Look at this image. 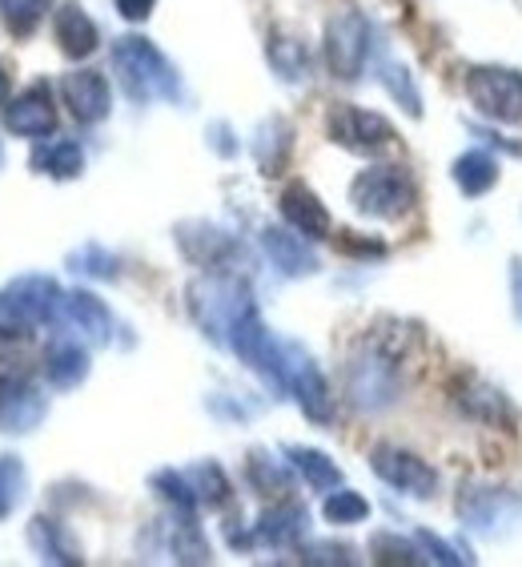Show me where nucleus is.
Segmentation results:
<instances>
[{
    "instance_id": "f257e3e1",
    "label": "nucleus",
    "mask_w": 522,
    "mask_h": 567,
    "mask_svg": "<svg viewBox=\"0 0 522 567\" xmlns=\"http://www.w3.org/2000/svg\"><path fill=\"white\" fill-rule=\"evenodd\" d=\"M113 65L121 73V85L129 89V97H177V73L145 37H121L113 44Z\"/></svg>"
},
{
    "instance_id": "f03ea898",
    "label": "nucleus",
    "mask_w": 522,
    "mask_h": 567,
    "mask_svg": "<svg viewBox=\"0 0 522 567\" xmlns=\"http://www.w3.org/2000/svg\"><path fill=\"white\" fill-rule=\"evenodd\" d=\"M349 202L358 214L378 221H398L410 214L414 206V182L403 165H374V169H362L349 186Z\"/></svg>"
},
{
    "instance_id": "7ed1b4c3",
    "label": "nucleus",
    "mask_w": 522,
    "mask_h": 567,
    "mask_svg": "<svg viewBox=\"0 0 522 567\" xmlns=\"http://www.w3.org/2000/svg\"><path fill=\"white\" fill-rule=\"evenodd\" d=\"M346 394L362 411H382L398 399V362L378 347H366L346 367Z\"/></svg>"
},
{
    "instance_id": "20e7f679",
    "label": "nucleus",
    "mask_w": 522,
    "mask_h": 567,
    "mask_svg": "<svg viewBox=\"0 0 522 567\" xmlns=\"http://www.w3.org/2000/svg\"><path fill=\"white\" fill-rule=\"evenodd\" d=\"M189 306H194L197 322L206 327V334H229V327L250 310V286L238 282L233 274H213L206 282H197L189 290Z\"/></svg>"
},
{
    "instance_id": "39448f33",
    "label": "nucleus",
    "mask_w": 522,
    "mask_h": 567,
    "mask_svg": "<svg viewBox=\"0 0 522 567\" xmlns=\"http://www.w3.org/2000/svg\"><path fill=\"white\" fill-rule=\"evenodd\" d=\"M44 411V391L24 367H9L0 362V431L9 435H29L33 426H41Z\"/></svg>"
},
{
    "instance_id": "423d86ee",
    "label": "nucleus",
    "mask_w": 522,
    "mask_h": 567,
    "mask_svg": "<svg viewBox=\"0 0 522 567\" xmlns=\"http://www.w3.org/2000/svg\"><path fill=\"white\" fill-rule=\"evenodd\" d=\"M282 362H285V391L297 399L302 415L317 426L334 423V391H330L326 374L317 371V362L297 347H282Z\"/></svg>"
},
{
    "instance_id": "0eeeda50",
    "label": "nucleus",
    "mask_w": 522,
    "mask_h": 567,
    "mask_svg": "<svg viewBox=\"0 0 522 567\" xmlns=\"http://www.w3.org/2000/svg\"><path fill=\"white\" fill-rule=\"evenodd\" d=\"M370 471L378 475L386 487L414 499H430L438 492V471L426 463L422 455H414L406 447H394V443H378L370 451Z\"/></svg>"
},
{
    "instance_id": "6e6552de",
    "label": "nucleus",
    "mask_w": 522,
    "mask_h": 567,
    "mask_svg": "<svg viewBox=\"0 0 522 567\" xmlns=\"http://www.w3.org/2000/svg\"><path fill=\"white\" fill-rule=\"evenodd\" d=\"M4 130L12 137H29V142H44L56 133V105H53V89L44 81L24 85L17 97L9 101L4 110Z\"/></svg>"
},
{
    "instance_id": "1a4fd4ad",
    "label": "nucleus",
    "mask_w": 522,
    "mask_h": 567,
    "mask_svg": "<svg viewBox=\"0 0 522 567\" xmlns=\"http://www.w3.org/2000/svg\"><path fill=\"white\" fill-rule=\"evenodd\" d=\"M366 49H370V29H366V21H362L358 12H337L326 29L330 69H334L337 76L354 81L362 61H366Z\"/></svg>"
},
{
    "instance_id": "9d476101",
    "label": "nucleus",
    "mask_w": 522,
    "mask_h": 567,
    "mask_svg": "<svg viewBox=\"0 0 522 567\" xmlns=\"http://www.w3.org/2000/svg\"><path fill=\"white\" fill-rule=\"evenodd\" d=\"M330 137L354 153H378L382 145L394 142V130L378 113L354 110V105H337V110L330 113Z\"/></svg>"
},
{
    "instance_id": "9b49d317",
    "label": "nucleus",
    "mask_w": 522,
    "mask_h": 567,
    "mask_svg": "<svg viewBox=\"0 0 522 567\" xmlns=\"http://www.w3.org/2000/svg\"><path fill=\"white\" fill-rule=\"evenodd\" d=\"M61 322L73 327V334L88 347H109L113 339V315L109 306L101 302L97 295L88 290H69L65 306H61Z\"/></svg>"
},
{
    "instance_id": "f8f14e48",
    "label": "nucleus",
    "mask_w": 522,
    "mask_h": 567,
    "mask_svg": "<svg viewBox=\"0 0 522 567\" xmlns=\"http://www.w3.org/2000/svg\"><path fill=\"white\" fill-rule=\"evenodd\" d=\"M61 93H65V105L81 125H97V121L109 117V81L97 73V69H81V73H69L61 81Z\"/></svg>"
},
{
    "instance_id": "ddd939ff",
    "label": "nucleus",
    "mask_w": 522,
    "mask_h": 567,
    "mask_svg": "<svg viewBox=\"0 0 522 567\" xmlns=\"http://www.w3.org/2000/svg\"><path fill=\"white\" fill-rule=\"evenodd\" d=\"M12 298L29 310L36 327H53L61 322V306H65V290L49 278V274H21V278H12L9 282Z\"/></svg>"
},
{
    "instance_id": "4468645a",
    "label": "nucleus",
    "mask_w": 522,
    "mask_h": 567,
    "mask_svg": "<svg viewBox=\"0 0 522 567\" xmlns=\"http://www.w3.org/2000/svg\"><path fill=\"white\" fill-rule=\"evenodd\" d=\"M282 218H285V226L297 229L302 238H330V229H334L330 209L322 206V197L310 186H302V182L282 189Z\"/></svg>"
},
{
    "instance_id": "2eb2a0df",
    "label": "nucleus",
    "mask_w": 522,
    "mask_h": 567,
    "mask_svg": "<svg viewBox=\"0 0 522 567\" xmlns=\"http://www.w3.org/2000/svg\"><path fill=\"white\" fill-rule=\"evenodd\" d=\"M177 246L186 250L189 262L206 266V270H221L238 254V241L221 234V229L206 226V221H189V226L177 229Z\"/></svg>"
},
{
    "instance_id": "dca6fc26",
    "label": "nucleus",
    "mask_w": 522,
    "mask_h": 567,
    "mask_svg": "<svg viewBox=\"0 0 522 567\" xmlns=\"http://www.w3.org/2000/svg\"><path fill=\"white\" fill-rule=\"evenodd\" d=\"M53 37H56V49L65 56H73V61H85L88 53H97V24L88 21V12L76 4V0H69V4H61V9L53 12Z\"/></svg>"
},
{
    "instance_id": "f3484780",
    "label": "nucleus",
    "mask_w": 522,
    "mask_h": 567,
    "mask_svg": "<svg viewBox=\"0 0 522 567\" xmlns=\"http://www.w3.org/2000/svg\"><path fill=\"white\" fill-rule=\"evenodd\" d=\"M305 241L310 238H302L297 229L290 234V229L270 226L265 234H261V246H265V254H270V262L278 266L285 278H310V274H317V258Z\"/></svg>"
},
{
    "instance_id": "a211bd4d",
    "label": "nucleus",
    "mask_w": 522,
    "mask_h": 567,
    "mask_svg": "<svg viewBox=\"0 0 522 567\" xmlns=\"http://www.w3.org/2000/svg\"><path fill=\"white\" fill-rule=\"evenodd\" d=\"M305 527H310V512H305L297 499H285L282 495L273 507H265L253 539H258V544H270V547H294L305 535Z\"/></svg>"
},
{
    "instance_id": "6ab92c4d",
    "label": "nucleus",
    "mask_w": 522,
    "mask_h": 567,
    "mask_svg": "<svg viewBox=\"0 0 522 567\" xmlns=\"http://www.w3.org/2000/svg\"><path fill=\"white\" fill-rule=\"evenodd\" d=\"M29 547L36 551V559L41 564H81V544L73 539V532H69L61 519H53V515H36L33 524H29Z\"/></svg>"
},
{
    "instance_id": "aec40b11",
    "label": "nucleus",
    "mask_w": 522,
    "mask_h": 567,
    "mask_svg": "<svg viewBox=\"0 0 522 567\" xmlns=\"http://www.w3.org/2000/svg\"><path fill=\"white\" fill-rule=\"evenodd\" d=\"M41 371L53 391H73V386H81L88 379V350L81 342H53V347L44 350Z\"/></svg>"
},
{
    "instance_id": "412c9836",
    "label": "nucleus",
    "mask_w": 522,
    "mask_h": 567,
    "mask_svg": "<svg viewBox=\"0 0 522 567\" xmlns=\"http://www.w3.org/2000/svg\"><path fill=\"white\" fill-rule=\"evenodd\" d=\"M33 169L44 177H53V182H73L85 169V153H81V145L73 137H49L44 145H36Z\"/></svg>"
},
{
    "instance_id": "4be33fe9",
    "label": "nucleus",
    "mask_w": 522,
    "mask_h": 567,
    "mask_svg": "<svg viewBox=\"0 0 522 567\" xmlns=\"http://www.w3.org/2000/svg\"><path fill=\"white\" fill-rule=\"evenodd\" d=\"M290 455V467L310 483V492H334L337 483H342V467H337L334 458L326 451L317 447H285Z\"/></svg>"
},
{
    "instance_id": "5701e85b",
    "label": "nucleus",
    "mask_w": 522,
    "mask_h": 567,
    "mask_svg": "<svg viewBox=\"0 0 522 567\" xmlns=\"http://www.w3.org/2000/svg\"><path fill=\"white\" fill-rule=\"evenodd\" d=\"M246 480H250L253 492L278 495V499L294 487V475H290V467H282V463H278L273 455H265V451H250V458H246Z\"/></svg>"
},
{
    "instance_id": "b1692460",
    "label": "nucleus",
    "mask_w": 522,
    "mask_h": 567,
    "mask_svg": "<svg viewBox=\"0 0 522 567\" xmlns=\"http://www.w3.org/2000/svg\"><path fill=\"white\" fill-rule=\"evenodd\" d=\"M169 551H174L177 564H209V544L201 527L194 524V515L181 512L174 527H169Z\"/></svg>"
},
{
    "instance_id": "393cba45",
    "label": "nucleus",
    "mask_w": 522,
    "mask_h": 567,
    "mask_svg": "<svg viewBox=\"0 0 522 567\" xmlns=\"http://www.w3.org/2000/svg\"><path fill=\"white\" fill-rule=\"evenodd\" d=\"M29 495V471L21 455H0V524L9 519Z\"/></svg>"
},
{
    "instance_id": "a878e982",
    "label": "nucleus",
    "mask_w": 522,
    "mask_h": 567,
    "mask_svg": "<svg viewBox=\"0 0 522 567\" xmlns=\"http://www.w3.org/2000/svg\"><path fill=\"white\" fill-rule=\"evenodd\" d=\"M53 0H0V17H4V29L12 37H33L41 29V21L49 17Z\"/></svg>"
},
{
    "instance_id": "bb28decb",
    "label": "nucleus",
    "mask_w": 522,
    "mask_h": 567,
    "mask_svg": "<svg viewBox=\"0 0 522 567\" xmlns=\"http://www.w3.org/2000/svg\"><path fill=\"white\" fill-rule=\"evenodd\" d=\"M186 480L189 487H194L197 503L201 507H221V503L229 499V480H226V471L218 467V463H194V467H186Z\"/></svg>"
},
{
    "instance_id": "cd10ccee",
    "label": "nucleus",
    "mask_w": 522,
    "mask_h": 567,
    "mask_svg": "<svg viewBox=\"0 0 522 567\" xmlns=\"http://www.w3.org/2000/svg\"><path fill=\"white\" fill-rule=\"evenodd\" d=\"M285 153H290V125H285V121H270V125H261V137H258L261 174H282Z\"/></svg>"
},
{
    "instance_id": "c85d7f7f",
    "label": "nucleus",
    "mask_w": 522,
    "mask_h": 567,
    "mask_svg": "<svg viewBox=\"0 0 522 567\" xmlns=\"http://www.w3.org/2000/svg\"><path fill=\"white\" fill-rule=\"evenodd\" d=\"M322 515L337 527H354V524H362V519H370V503L362 499L358 492H349V487H337V492H330L326 503H322Z\"/></svg>"
},
{
    "instance_id": "c756f323",
    "label": "nucleus",
    "mask_w": 522,
    "mask_h": 567,
    "mask_svg": "<svg viewBox=\"0 0 522 567\" xmlns=\"http://www.w3.org/2000/svg\"><path fill=\"white\" fill-rule=\"evenodd\" d=\"M33 330H36V322L29 318V310L12 298V290H0V342H24Z\"/></svg>"
},
{
    "instance_id": "7c9ffc66",
    "label": "nucleus",
    "mask_w": 522,
    "mask_h": 567,
    "mask_svg": "<svg viewBox=\"0 0 522 567\" xmlns=\"http://www.w3.org/2000/svg\"><path fill=\"white\" fill-rule=\"evenodd\" d=\"M270 61L273 69L285 76V81H297V76H305V49L297 41H273L270 44Z\"/></svg>"
},
{
    "instance_id": "2f4dec72",
    "label": "nucleus",
    "mask_w": 522,
    "mask_h": 567,
    "mask_svg": "<svg viewBox=\"0 0 522 567\" xmlns=\"http://www.w3.org/2000/svg\"><path fill=\"white\" fill-rule=\"evenodd\" d=\"M370 551L378 564H418V547L406 544V539H398V535H390V532L374 535Z\"/></svg>"
},
{
    "instance_id": "473e14b6",
    "label": "nucleus",
    "mask_w": 522,
    "mask_h": 567,
    "mask_svg": "<svg viewBox=\"0 0 522 567\" xmlns=\"http://www.w3.org/2000/svg\"><path fill=\"white\" fill-rule=\"evenodd\" d=\"M73 270H85L93 278H117V258H109L101 246H85L81 254H73Z\"/></svg>"
},
{
    "instance_id": "72a5a7b5",
    "label": "nucleus",
    "mask_w": 522,
    "mask_h": 567,
    "mask_svg": "<svg viewBox=\"0 0 522 567\" xmlns=\"http://www.w3.org/2000/svg\"><path fill=\"white\" fill-rule=\"evenodd\" d=\"M302 559H305V564H349V547L310 544V547H302Z\"/></svg>"
},
{
    "instance_id": "f704fd0d",
    "label": "nucleus",
    "mask_w": 522,
    "mask_h": 567,
    "mask_svg": "<svg viewBox=\"0 0 522 567\" xmlns=\"http://www.w3.org/2000/svg\"><path fill=\"white\" fill-rule=\"evenodd\" d=\"M153 4H157V0H117V12L125 21H145L153 12Z\"/></svg>"
},
{
    "instance_id": "c9c22d12",
    "label": "nucleus",
    "mask_w": 522,
    "mask_h": 567,
    "mask_svg": "<svg viewBox=\"0 0 522 567\" xmlns=\"http://www.w3.org/2000/svg\"><path fill=\"white\" fill-rule=\"evenodd\" d=\"M511 290H514V310H519V318H522V262H514V270H511Z\"/></svg>"
},
{
    "instance_id": "e433bc0d",
    "label": "nucleus",
    "mask_w": 522,
    "mask_h": 567,
    "mask_svg": "<svg viewBox=\"0 0 522 567\" xmlns=\"http://www.w3.org/2000/svg\"><path fill=\"white\" fill-rule=\"evenodd\" d=\"M4 105H9V73L0 69V110H4Z\"/></svg>"
},
{
    "instance_id": "4c0bfd02",
    "label": "nucleus",
    "mask_w": 522,
    "mask_h": 567,
    "mask_svg": "<svg viewBox=\"0 0 522 567\" xmlns=\"http://www.w3.org/2000/svg\"><path fill=\"white\" fill-rule=\"evenodd\" d=\"M0 157H4V153H0Z\"/></svg>"
}]
</instances>
